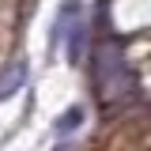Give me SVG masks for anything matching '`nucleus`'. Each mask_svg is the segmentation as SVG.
I'll return each mask as SVG.
<instances>
[]
</instances>
